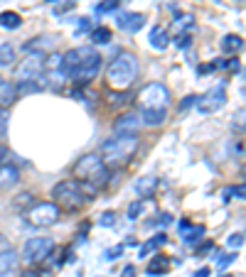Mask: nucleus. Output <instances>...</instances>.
Instances as JSON below:
<instances>
[{
	"label": "nucleus",
	"instance_id": "30",
	"mask_svg": "<svg viewBox=\"0 0 246 277\" xmlns=\"http://www.w3.org/2000/svg\"><path fill=\"white\" fill-rule=\"evenodd\" d=\"M226 243H229V248H232V250H234V248L239 250L242 246H244V233H242V231H239V233H232Z\"/></svg>",
	"mask_w": 246,
	"mask_h": 277
},
{
	"label": "nucleus",
	"instance_id": "45",
	"mask_svg": "<svg viewBox=\"0 0 246 277\" xmlns=\"http://www.w3.org/2000/svg\"><path fill=\"white\" fill-rule=\"evenodd\" d=\"M22 277H40V270H37V268H30V270H25Z\"/></svg>",
	"mask_w": 246,
	"mask_h": 277
},
{
	"label": "nucleus",
	"instance_id": "17",
	"mask_svg": "<svg viewBox=\"0 0 246 277\" xmlns=\"http://www.w3.org/2000/svg\"><path fill=\"white\" fill-rule=\"evenodd\" d=\"M168 270H170V260H168V255H155L146 273H148L150 277H155V275H165Z\"/></svg>",
	"mask_w": 246,
	"mask_h": 277
},
{
	"label": "nucleus",
	"instance_id": "15",
	"mask_svg": "<svg viewBox=\"0 0 246 277\" xmlns=\"http://www.w3.org/2000/svg\"><path fill=\"white\" fill-rule=\"evenodd\" d=\"M15 101H18V88H15V83L8 81L5 76H0V106H2V108H10Z\"/></svg>",
	"mask_w": 246,
	"mask_h": 277
},
{
	"label": "nucleus",
	"instance_id": "24",
	"mask_svg": "<svg viewBox=\"0 0 246 277\" xmlns=\"http://www.w3.org/2000/svg\"><path fill=\"white\" fill-rule=\"evenodd\" d=\"M168 243V236L165 233H158V236H153L148 243H143V248H140V258H148L153 250H158L160 246H165Z\"/></svg>",
	"mask_w": 246,
	"mask_h": 277
},
{
	"label": "nucleus",
	"instance_id": "35",
	"mask_svg": "<svg viewBox=\"0 0 246 277\" xmlns=\"http://www.w3.org/2000/svg\"><path fill=\"white\" fill-rule=\"evenodd\" d=\"M123 253V246H116V248H111V250H106V260H116V255H121Z\"/></svg>",
	"mask_w": 246,
	"mask_h": 277
},
{
	"label": "nucleus",
	"instance_id": "10",
	"mask_svg": "<svg viewBox=\"0 0 246 277\" xmlns=\"http://www.w3.org/2000/svg\"><path fill=\"white\" fill-rule=\"evenodd\" d=\"M224 103H226V91H224V83H219L214 88H210L207 93H202L194 106L200 113H216L224 108Z\"/></svg>",
	"mask_w": 246,
	"mask_h": 277
},
{
	"label": "nucleus",
	"instance_id": "26",
	"mask_svg": "<svg viewBox=\"0 0 246 277\" xmlns=\"http://www.w3.org/2000/svg\"><path fill=\"white\" fill-rule=\"evenodd\" d=\"M123 0H101L98 5H96V15H106V12H116L118 7H121Z\"/></svg>",
	"mask_w": 246,
	"mask_h": 277
},
{
	"label": "nucleus",
	"instance_id": "40",
	"mask_svg": "<svg viewBox=\"0 0 246 277\" xmlns=\"http://www.w3.org/2000/svg\"><path fill=\"white\" fill-rule=\"evenodd\" d=\"M121 277H136V265H126V268H123V273H121Z\"/></svg>",
	"mask_w": 246,
	"mask_h": 277
},
{
	"label": "nucleus",
	"instance_id": "3",
	"mask_svg": "<svg viewBox=\"0 0 246 277\" xmlns=\"http://www.w3.org/2000/svg\"><path fill=\"white\" fill-rule=\"evenodd\" d=\"M136 152H138V135H114V138L101 142L96 155L111 169V167L118 165H128Z\"/></svg>",
	"mask_w": 246,
	"mask_h": 277
},
{
	"label": "nucleus",
	"instance_id": "44",
	"mask_svg": "<svg viewBox=\"0 0 246 277\" xmlns=\"http://www.w3.org/2000/svg\"><path fill=\"white\" fill-rule=\"evenodd\" d=\"M32 196L30 194H22V196H18V201H15V206H22V204H28Z\"/></svg>",
	"mask_w": 246,
	"mask_h": 277
},
{
	"label": "nucleus",
	"instance_id": "21",
	"mask_svg": "<svg viewBox=\"0 0 246 277\" xmlns=\"http://www.w3.org/2000/svg\"><path fill=\"white\" fill-rule=\"evenodd\" d=\"M20 25H22V17H20V12H15V10H2V12H0V27L18 29Z\"/></svg>",
	"mask_w": 246,
	"mask_h": 277
},
{
	"label": "nucleus",
	"instance_id": "6",
	"mask_svg": "<svg viewBox=\"0 0 246 277\" xmlns=\"http://www.w3.org/2000/svg\"><path fill=\"white\" fill-rule=\"evenodd\" d=\"M138 108L140 111H148V108H165L170 106L172 96H170V88L165 83L160 81H153V83H146L140 91H138Z\"/></svg>",
	"mask_w": 246,
	"mask_h": 277
},
{
	"label": "nucleus",
	"instance_id": "47",
	"mask_svg": "<svg viewBox=\"0 0 246 277\" xmlns=\"http://www.w3.org/2000/svg\"><path fill=\"white\" fill-rule=\"evenodd\" d=\"M5 155H8V147L0 142V165H2V160H5Z\"/></svg>",
	"mask_w": 246,
	"mask_h": 277
},
{
	"label": "nucleus",
	"instance_id": "12",
	"mask_svg": "<svg viewBox=\"0 0 246 277\" xmlns=\"http://www.w3.org/2000/svg\"><path fill=\"white\" fill-rule=\"evenodd\" d=\"M116 22H118V29H123V32H138L146 25V15L143 12H121Z\"/></svg>",
	"mask_w": 246,
	"mask_h": 277
},
{
	"label": "nucleus",
	"instance_id": "48",
	"mask_svg": "<svg viewBox=\"0 0 246 277\" xmlns=\"http://www.w3.org/2000/svg\"><path fill=\"white\" fill-rule=\"evenodd\" d=\"M244 184H239V187H236V199H244Z\"/></svg>",
	"mask_w": 246,
	"mask_h": 277
},
{
	"label": "nucleus",
	"instance_id": "1",
	"mask_svg": "<svg viewBox=\"0 0 246 277\" xmlns=\"http://www.w3.org/2000/svg\"><path fill=\"white\" fill-rule=\"evenodd\" d=\"M101 66H104V56L98 54L96 47H89V44L74 47V49L62 54V71H64V76L69 81L74 83L94 81L98 76Z\"/></svg>",
	"mask_w": 246,
	"mask_h": 277
},
{
	"label": "nucleus",
	"instance_id": "5",
	"mask_svg": "<svg viewBox=\"0 0 246 277\" xmlns=\"http://www.w3.org/2000/svg\"><path fill=\"white\" fill-rule=\"evenodd\" d=\"M52 199H54V204L64 209V211H79L86 201H89V196L86 192L82 189V184L76 182V179H64L60 184H54L52 187Z\"/></svg>",
	"mask_w": 246,
	"mask_h": 277
},
{
	"label": "nucleus",
	"instance_id": "4",
	"mask_svg": "<svg viewBox=\"0 0 246 277\" xmlns=\"http://www.w3.org/2000/svg\"><path fill=\"white\" fill-rule=\"evenodd\" d=\"M138 71H140L138 56L133 52H118L114 56V61L106 66V81L118 91H128L138 79Z\"/></svg>",
	"mask_w": 246,
	"mask_h": 277
},
{
	"label": "nucleus",
	"instance_id": "8",
	"mask_svg": "<svg viewBox=\"0 0 246 277\" xmlns=\"http://www.w3.org/2000/svg\"><path fill=\"white\" fill-rule=\"evenodd\" d=\"M28 221L37 228H50L60 221V206L54 201H42V204H32L28 209Z\"/></svg>",
	"mask_w": 246,
	"mask_h": 277
},
{
	"label": "nucleus",
	"instance_id": "18",
	"mask_svg": "<svg viewBox=\"0 0 246 277\" xmlns=\"http://www.w3.org/2000/svg\"><path fill=\"white\" fill-rule=\"evenodd\" d=\"M155 187H158V177H143V179L136 182V192H138V196H143V199H150Z\"/></svg>",
	"mask_w": 246,
	"mask_h": 277
},
{
	"label": "nucleus",
	"instance_id": "36",
	"mask_svg": "<svg viewBox=\"0 0 246 277\" xmlns=\"http://www.w3.org/2000/svg\"><path fill=\"white\" fill-rule=\"evenodd\" d=\"M197 98H200V96H187V98H184L182 103H180V111H184V108H190V106H194V103H197Z\"/></svg>",
	"mask_w": 246,
	"mask_h": 277
},
{
	"label": "nucleus",
	"instance_id": "49",
	"mask_svg": "<svg viewBox=\"0 0 246 277\" xmlns=\"http://www.w3.org/2000/svg\"><path fill=\"white\" fill-rule=\"evenodd\" d=\"M222 277H236V275H229V273H226V275H222Z\"/></svg>",
	"mask_w": 246,
	"mask_h": 277
},
{
	"label": "nucleus",
	"instance_id": "46",
	"mask_svg": "<svg viewBox=\"0 0 246 277\" xmlns=\"http://www.w3.org/2000/svg\"><path fill=\"white\" fill-rule=\"evenodd\" d=\"M170 221H172V216H170V214H160V223H162V226H168Z\"/></svg>",
	"mask_w": 246,
	"mask_h": 277
},
{
	"label": "nucleus",
	"instance_id": "37",
	"mask_svg": "<svg viewBox=\"0 0 246 277\" xmlns=\"http://www.w3.org/2000/svg\"><path fill=\"white\" fill-rule=\"evenodd\" d=\"M244 115H246V111H244V108H239V113L234 115V120H236V125H239V130H244Z\"/></svg>",
	"mask_w": 246,
	"mask_h": 277
},
{
	"label": "nucleus",
	"instance_id": "31",
	"mask_svg": "<svg viewBox=\"0 0 246 277\" xmlns=\"http://www.w3.org/2000/svg\"><path fill=\"white\" fill-rule=\"evenodd\" d=\"M140 211H143V201H133V204L128 206V219L136 221V219L140 216Z\"/></svg>",
	"mask_w": 246,
	"mask_h": 277
},
{
	"label": "nucleus",
	"instance_id": "41",
	"mask_svg": "<svg viewBox=\"0 0 246 277\" xmlns=\"http://www.w3.org/2000/svg\"><path fill=\"white\" fill-rule=\"evenodd\" d=\"M214 69H216V61H212V64H204V66H200L197 71H200V74H210V71H214Z\"/></svg>",
	"mask_w": 246,
	"mask_h": 277
},
{
	"label": "nucleus",
	"instance_id": "25",
	"mask_svg": "<svg viewBox=\"0 0 246 277\" xmlns=\"http://www.w3.org/2000/svg\"><path fill=\"white\" fill-rule=\"evenodd\" d=\"M111 37H114V34H111V29H108V27H96L92 32V42H94V44H108V42H111Z\"/></svg>",
	"mask_w": 246,
	"mask_h": 277
},
{
	"label": "nucleus",
	"instance_id": "39",
	"mask_svg": "<svg viewBox=\"0 0 246 277\" xmlns=\"http://www.w3.org/2000/svg\"><path fill=\"white\" fill-rule=\"evenodd\" d=\"M10 248H12V243H10V241L0 233V253H5V250H10Z\"/></svg>",
	"mask_w": 246,
	"mask_h": 277
},
{
	"label": "nucleus",
	"instance_id": "13",
	"mask_svg": "<svg viewBox=\"0 0 246 277\" xmlns=\"http://www.w3.org/2000/svg\"><path fill=\"white\" fill-rule=\"evenodd\" d=\"M140 125H148V128H158L168 120V111L165 108H148V111H140Z\"/></svg>",
	"mask_w": 246,
	"mask_h": 277
},
{
	"label": "nucleus",
	"instance_id": "34",
	"mask_svg": "<svg viewBox=\"0 0 246 277\" xmlns=\"http://www.w3.org/2000/svg\"><path fill=\"white\" fill-rule=\"evenodd\" d=\"M234 260H236V255H234V253H229V255H222V258L216 260V265H219V268H226V265H232Z\"/></svg>",
	"mask_w": 246,
	"mask_h": 277
},
{
	"label": "nucleus",
	"instance_id": "19",
	"mask_svg": "<svg viewBox=\"0 0 246 277\" xmlns=\"http://www.w3.org/2000/svg\"><path fill=\"white\" fill-rule=\"evenodd\" d=\"M168 42H170V37H168V29L165 27H153L150 29V47H153V49L162 52V49L168 47Z\"/></svg>",
	"mask_w": 246,
	"mask_h": 277
},
{
	"label": "nucleus",
	"instance_id": "38",
	"mask_svg": "<svg viewBox=\"0 0 246 277\" xmlns=\"http://www.w3.org/2000/svg\"><path fill=\"white\" fill-rule=\"evenodd\" d=\"M212 248H214V246H212V243L207 241L204 246H200V248H197V258H202V255H207V253H210V250H212Z\"/></svg>",
	"mask_w": 246,
	"mask_h": 277
},
{
	"label": "nucleus",
	"instance_id": "11",
	"mask_svg": "<svg viewBox=\"0 0 246 277\" xmlns=\"http://www.w3.org/2000/svg\"><path fill=\"white\" fill-rule=\"evenodd\" d=\"M140 130V115L136 113H121L116 120H114V133L116 135H138Z\"/></svg>",
	"mask_w": 246,
	"mask_h": 277
},
{
	"label": "nucleus",
	"instance_id": "7",
	"mask_svg": "<svg viewBox=\"0 0 246 277\" xmlns=\"http://www.w3.org/2000/svg\"><path fill=\"white\" fill-rule=\"evenodd\" d=\"M54 250V241L47 238V236H40V238H28L25 246H22V260L28 265H37V263H44Z\"/></svg>",
	"mask_w": 246,
	"mask_h": 277
},
{
	"label": "nucleus",
	"instance_id": "16",
	"mask_svg": "<svg viewBox=\"0 0 246 277\" xmlns=\"http://www.w3.org/2000/svg\"><path fill=\"white\" fill-rule=\"evenodd\" d=\"M18 182H20V172H18V167L2 162V165H0V189H10V187H15Z\"/></svg>",
	"mask_w": 246,
	"mask_h": 277
},
{
	"label": "nucleus",
	"instance_id": "43",
	"mask_svg": "<svg viewBox=\"0 0 246 277\" xmlns=\"http://www.w3.org/2000/svg\"><path fill=\"white\" fill-rule=\"evenodd\" d=\"M210 273H212L210 268H200V270H197V273H194L192 277H210Z\"/></svg>",
	"mask_w": 246,
	"mask_h": 277
},
{
	"label": "nucleus",
	"instance_id": "2",
	"mask_svg": "<svg viewBox=\"0 0 246 277\" xmlns=\"http://www.w3.org/2000/svg\"><path fill=\"white\" fill-rule=\"evenodd\" d=\"M74 174H76V182L82 184V189L86 192V196L101 192L108 179H111V169L104 165V160L96 155V152H89L84 155L76 165H74Z\"/></svg>",
	"mask_w": 246,
	"mask_h": 277
},
{
	"label": "nucleus",
	"instance_id": "32",
	"mask_svg": "<svg viewBox=\"0 0 246 277\" xmlns=\"http://www.w3.org/2000/svg\"><path fill=\"white\" fill-rule=\"evenodd\" d=\"M98 223H101L104 228H111V226L116 223V214H114V211H104L101 219H98Z\"/></svg>",
	"mask_w": 246,
	"mask_h": 277
},
{
	"label": "nucleus",
	"instance_id": "27",
	"mask_svg": "<svg viewBox=\"0 0 246 277\" xmlns=\"http://www.w3.org/2000/svg\"><path fill=\"white\" fill-rule=\"evenodd\" d=\"M216 69H224V71H239V69H242L239 56H232V59H216Z\"/></svg>",
	"mask_w": 246,
	"mask_h": 277
},
{
	"label": "nucleus",
	"instance_id": "33",
	"mask_svg": "<svg viewBox=\"0 0 246 277\" xmlns=\"http://www.w3.org/2000/svg\"><path fill=\"white\" fill-rule=\"evenodd\" d=\"M190 42H192V34H190V32H184V34L178 37V42H175V44H178L180 49H187V47H190Z\"/></svg>",
	"mask_w": 246,
	"mask_h": 277
},
{
	"label": "nucleus",
	"instance_id": "29",
	"mask_svg": "<svg viewBox=\"0 0 246 277\" xmlns=\"http://www.w3.org/2000/svg\"><path fill=\"white\" fill-rule=\"evenodd\" d=\"M8 123H10V113H8V108L0 106V140L5 138V133H8Z\"/></svg>",
	"mask_w": 246,
	"mask_h": 277
},
{
	"label": "nucleus",
	"instance_id": "20",
	"mask_svg": "<svg viewBox=\"0 0 246 277\" xmlns=\"http://www.w3.org/2000/svg\"><path fill=\"white\" fill-rule=\"evenodd\" d=\"M242 47H244V39L239 34H224V39H222V52L224 54H236Z\"/></svg>",
	"mask_w": 246,
	"mask_h": 277
},
{
	"label": "nucleus",
	"instance_id": "23",
	"mask_svg": "<svg viewBox=\"0 0 246 277\" xmlns=\"http://www.w3.org/2000/svg\"><path fill=\"white\" fill-rule=\"evenodd\" d=\"M204 231H207L204 226H192V223H190L187 228H182V241L190 243V246H192V243H200L202 236H204Z\"/></svg>",
	"mask_w": 246,
	"mask_h": 277
},
{
	"label": "nucleus",
	"instance_id": "28",
	"mask_svg": "<svg viewBox=\"0 0 246 277\" xmlns=\"http://www.w3.org/2000/svg\"><path fill=\"white\" fill-rule=\"evenodd\" d=\"M128 98H130L128 91H118V93L111 91V93H108V103H111V106H123V103H128Z\"/></svg>",
	"mask_w": 246,
	"mask_h": 277
},
{
	"label": "nucleus",
	"instance_id": "42",
	"mask_svg": "<svg viewBox=\"0 0 246 277\" xmlns=\"http://www.w3.org/2000/svg\"><path fill=\"white\" fill-rule=\"evenodd\" d=\"M222 196H224V201H229L232 196H236V187H229V189H224V192H222Z\"/></svg>",
	"mask_w": 246,
	"mask_h": 277
},
{
	"label": "nucleus",
	"instance_id": "14",
	"mask_svg": "<svg viewBox=\"0 0 246 277\" xmlns=\"http://www.w3.org/2000/svg\"><path fill=\"white\" fill-rule=\"evenodd\" d=\"M18 265H20V255L15 253V248L0 253V275H2V277L12 275V273L18 270Z\"/></svg>",
	"mask_w": 246,
	"mask_h": 277
},
{
	"label": "nucleus",
	"instance_id": "9",
	"mask_svg": "<svg viewBox=\"0 0 246 277\" xmlns=\"http://www.w3.org/2000/svg\"><path fill=\"white\" fill-rule=\"evenodd\" d=\"M18 81H34L44 74V54L42 52H28L18 66Z\"/></svg>",
	"mask_w": 246,
	"mask_h": 277
},
{
	"label": "nucleus",
	"instance_id": "22",
	"mask_svg": "<svg viewBox=\"0 0 246 277\" xmlns=\"http://www.w3.org/2000/svg\"><path fill=\"white\" fill-rule=\"evenodd\" d=\"M18 61V52H15V47L12 44H0V69H10L12 64Z\"/></svg>",
	"mask_w": 246,
	"mask_h": 277
}]
</instances>
